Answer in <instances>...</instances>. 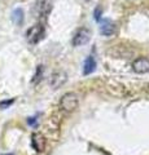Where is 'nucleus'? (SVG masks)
<instances>
[{
	"label": "nucleus",
	"instance_id": "1",
	"mask_svg": "<svg viewBox=\"0 0 149 155\" xmlns=\"http://www.w3.org/2000/svg\"><path fill=\"white\" fill-rule=\"evenodd\" d=\"M44 35H46L44 26L42 23H38V25H34L26 31V40L30 44H38L40 40L44 39Z\"/></svg>",
	"mask_w": 149,
	"mask_h": 155
},
{
	"label": "nucleus",
	"instance_id": "2",
	"mask_svg": "<svg viewBox=\"0 0 149 155\" xmlns=\"http://www.w3.org/2000/svg\"><path fill=\"white\" fill-rule=\"evenodd\" d=\"M60 106L65 111H74L76 109V106H78V96L75 93H71V92L64 94L60 101Z\"/></svg>",
	"mask_w": 149,
	"mask_h": 155
},
{
	"label": "nucleus",
	"instance_id": "3",
	"mask_svg": "<svg viewBox=\"0 0 149 155\" xmlns=\"http://www.w3.org/2000/svg\"><path fill=\"white\" fill-rule=\"evenodd\" d=\"M99 27H100V34L104 36H112L117 31V26L113 21H110L108 18H101L99 21Z\"/></svg>",
	"mask_w": 149,
	"mask_h": 155
},
{
	"label": "nucleus",
	"instance_id": "4",
	"mask_svg": "<svg viewBox=\"0 0 149 155\" xmlns=\"http://www.w3.org/2000/svg\"><path fill=\"white\" fill-rule=\"evenodd\" d=\"M91 40V32L87 28H79L78 31L75 32V35L73 38V45L74 47H82Z\"/></svg>",
	"mask_w": 149,
	"mask_h": 155
},
{
	"label": "nucleus",
	"instance_id": "5",
	"mask_svg": "<svg viewBox=\"0 0 149 155\" xmlns=\"http://www.w3.org/2000/svg\"><path fill=\"white\" fill-rule=\"evenodd\" d=\"M132 70L136 74H147L149 72V58L147 57H139L134 61Z\"/></svg>",
	"mask_w": 149,
	"mask_h": 155
},
{
	"label": "nucleus",
	"instance_id": "6",
	"mask_svg": "<svg viewBox=\"0 0 149 155\" xmlns=\"http://www.w3.org/2000/svg\"><path fill=\"white\" fill-rule=\"evenodd\" d=\"M52 9V5L51 3L46 2V0H40V2H38L34 7V13L36 17H46L49 14Z\"/></svg>",
	"mask_w": 149,
	"mask_h": 155
},
{
	"label": "nucleus",
	"instance_id": "7",
	"mask_svg": "<svg viewBox=\"0 0 149 155\" xmlns=\"http://www.w3.org/2000/svg\"><path fill=\"white\" fill-rule=\"evenodd\" d=\"M31 145L36 151H43L46 146V138L40 133H34L31 136Z\"/></svg>",
	"mask_w": 149,
	"mask_h": 155
},
{
	"label": "nucleus",
	"instance_id": "8",
	"mask_svg": "<svg viewBox=\"0 0 149 155\" xmlns=\"http://www.w3.org/2000/svg\"><path fill=\"white\" fill-rule=\"evenodd\" d=\"M96 60L93 56H88L83 64V75H90L96 70Z\"/></svg>",
	"mask_w": 149,
	"mask_h": 155
},
{
	"label": "nucleus",
	"instance_id": "9",
	"mask_svg": "<svg viewBox=\"0 0 149 155\" xmlns=\"http://www.w3.org/2000/svg\"><path fill=\"white\" fill-rule=\"evenodd\" d=\"M12 21H13V23H16L17 26H21L23 23V21H25V13H23V11L21 8L13 9V12H12Z\"/></svg>",
	"mask_w": 149,
	"mask_h": 155
},
{
	"label": "nucleus",
	"instance_id": "10",
	"mask_svg": "<svg viewBox=\"0 0 149 155\" xmlns=\"http://www.w3.org/2000/svg\"><path fill=\"white\" fill-rule=\"evenodd\" d=\"M42 75H43V66H38L36 69V74L32 79V83H39L40 79H42Z\"/></svg>",
	"mask_w": 149,
	"mask_h": 155
},
{
	"label": "nucleus",
	"instance_id": "11",
	"mask_svg": "<svg viewBox=\"0 0 149 155\" xmlns=\"http://www.w3.org/2000/svg\"><path fill=\"white\" fill-rule=\"evenodd\" d=\"M13 102H14V100H13V98L8 100V101H2V102H0V109H2V110H4V109H8L9 106H11Z\"/></svg>",
	"mask_w": 149,
	"mask_h": 155
},
{
	"label": "nucleus",
	"instance_id": "12",
	"mask_svg": "<svg viewBox=\"0 0 149 155\" xmlns=\"http://www.w3.org/2000/svg\"><path fill=\"white\" fill-rule=\"evenodd\" d=\"M27 123L30 125H35L36 124V118H29L27 119Z\"/></svg>",
	"mask_w": 149,
	"mask_h": 155
},
{
	"label": "nucleus",
	"instance_id": "13",
	"mask_svg": "<svg viewBox=\"0 0 149 155\" xmlns=\"http://www.w3.org/2000/svg\"><path fill=\"white\" fill-rule=\"evenodd\" d=\"M5 155H12V154H5Z\"/></svg>",
	"mask_w": 149,
	"mask_h": 155
},
{
	"label": "nucleus",
	"instance_id": "14",
	"mask_svg": "<svg viewBox=\"0 0 149 155\" xmlns=\"http://www.w3.org/2000/svg\"><path fill=\"white\" fill-rule=\"evenodd\" d=\"M86 2H90V0H86Z\"/></svg>",
	"mask_w": 149,
	"mask_h": 155
}]
</instances>
